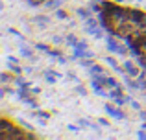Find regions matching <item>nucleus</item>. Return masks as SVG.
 <instances>
[{"label":"nucleus","mask_w":146,"mask_h":140,"mask_svg":"<svg viewBox=\"0 0 146 140\" xmlns=\"http://www.w3.org/2000/svg\"><path fill=\"white\" fill-rule=\"evenodd\" d=\"M37 116H41V118H44V120L50 118V114H48V112H37Z\"/></svg>","instance_id":"nucleus-14"},{"label":"nucleus","mask_w":146,"mask_h":140,"mask_svg":"<svg viewBox=\"0 0 146 140\" xmlns=\"http://www.w3.org/2000/svg\"><path fill=\"white\" fill-rule=\"evenodd\" d=\"M67 41H68V44H72V46H76V44L80 43V41H78V37H76V35H68V37H67Z\"/></svg>","instance_id":"nucleus-8"},{"label":"nucleus","mask_w":146,"mask_h":140,"mask_svg":"<svg viewBox=\"0 0 146 140\" xmlns=\"http://www.w3.org/2000/svg\"><path fill=\"white\" fill-rule=\"evenodd\" d=\"M100 124H102V126H106V127H107V126H109V122H107V120H104V118H102V120H100Z\"/></svg>","instance_id":"nucleus-18"},{"label":"nucleus","mask_w":146,"mask_h":140,"mask_svg":"<svg viewBox=\"0 0 146 140\" xmlns=\"http://www.w3.org/2000/svg\"><path fill=\"white\" fill-rule=\"evenodd\" d=\"M117 54H118V55H126V54H128V50H126L124 46H120V44H118V48H117Z\"/></svg>","instance_id":"nucleus-10"},{"label":"nucleus","mask_w":146,"mask_h":140,"mask_svg":"<svg viewBox=\"0 0 146 140\" xmlns=\"http://www.w3.org/2000/svg\"><path fill=\"white\" fill-rule=\"evenodd\" d=\"M106 111L107 112H109V114H113L115 116V118H126V114H124V112H122V111H117V109H113V107H111V105H106Z\"/></svg>","instance_id":"nucleus-2"},{"label":"nucleus","mask_w":146,"mask_h":140,"mask_svg":"<svg viewBox=\"0 0 146 140\" xmlns=\"http://www.w3.org/2000/svg\"><path fill=\"white\" fill-rule=\"evenodd\" d=\"M30 90H32L33 94H39V92H41V89H39V87H33V89H30Z\"/></svg>","instance_id":"nucleus-16"},{"label":"nucleus","mask_w":146,"mask_h":140,"mask_svg":"<svg viewBox=\"0 0 146 140\" xmlns=\"http://www.w3.org/2000/svg\"><path fill=\"white\" fill-rule=\"evenodd\" d=\"M76 90H78V94H82V96H85V94H87V90L83 89L82 85H78V87H76Z\"/></svg>","instance_id":"nucleus-11"},{"label":"nucleus","mask_w":146,"mask_h":140,"mask_svg":"<svg viewBox=\"0 0 146 140\" xmlns=\"http://www.w3.org/2000/svg\"><path fill=\"white\" fill-rule=\"evenodd\" d=\"M76 13H78L80 17H83V18H89V17H91L89 9H85V7H78V9H76Z\"/></svg>","instance_id":"nucleus-3"},{"label":"nucleus","mask_w":146,"mask_h":140,"mask_svg":"<svg viewBox=\"0 0 146 140\" xmlns=\"http://www.w3.org/2000/svg\"><path fill=\"white\" fill-rule=\"evenodd\" d=\"M131 107H133V109H137V111H141V105L137 103V101H131Z\"/></svg>","instance_id":"nucleus-15"},{"label":"nucleus","mask_w":146,"mask_h":140,"mask_svg":"<svg viewBox=\"0 0 146 140\" xmlns=\"http://www.w3.org/2000/svg\"><path fill=\"white\" fill-rule=\"evenodd\" d=\"M91 72H93V76H102V66H98V65H93L91 66Z\"/></svg>","instance_id":"nucleus-6"},{"label":"nucleus","mask_w":146,"mask_h":140,"mask_svg":"<svg viewBox=\"0 0 146 140\" xmlns=\"http://www.w3.org/2000/svg\"><path fill=\"white\" fill-rule=\"evenodd\" d=\"M106 85L109 87V89H117V87H118V85H117V81H115L113 78H106Z\"/></svg>","instance_id":"nucleus-7"},{"label":"nucleus","mask_w":146,"mask_h":140,"mask_svg":"<svg viewBox=\"0 0 146 140\" xmlns=\"http://www.w3.org/2000/svg\"><path fill=\"white\" fill-rule=\"evenodd\" d=\"M54 43L59 44V43H63V39H61V37H54Z\"/></svg>","instance_id":"nucleus-17"},{"label":"nucleus","mask_w":146,"mask_h":140,"mask_svg":"<svg viewBox=\"0 0 146 140\" xmlns=\"http://www.w3.org/2000/svg\"><path fill=\"white\" fill-rule=\"evenodd\" d=\"M9 70L13 72V74H17V76H19V74H22L21 66H17V63H15V65H13V63H11V61H9Z\"/></svg>","instance_id":"nucleus-5"},{"label":"nucleus","mask_w":146,"mask_h":140,"mask_svg":"<svg viewBox=\"0 0 146 140\" xmlns=\"http://www.w3.org/2000/svg\"><path fill=\"white\" fill-rule=\"evenodd\" d=\"M85 24H87V28H96V26H98V22H96V18L89 17V18H85Z\"/></svg>","instance_id":"nucleus-4"},{"label":"nucleus","mask_w":146,"mask_h":140,"mask_svg":"<svg viewBox=\"0 0 146 140\" xmlns=\"http://www.w3.org/2000/svg\"><path fill=\"white\" fill-rule=\"evenodd\" d=\"M9 79H11V76H9V74H2V81H4V83H7Z\"/></svg>","instance_id":"nucleus-13"},{"label":"nucleus","mask_w":146,"mask_h":140,"mask_svg":"<svg viewBox=\"0 0 146 140\" xmlns=\"http://www.w3.org/2000/svg\"><path fill=\"white\" fill-rule=\"evenodd\" d=\"M124 70L128 72L129 76H133V78H141V70H139V66L133 65L131 61H126V63H124Z\"/></svg>","instance_id":"nucleus-1"},{"label":"nucleus","mask_w":146,"mask_h":140,"mask_svg":"<svg viewBox=\"0 0 146 140\" xmlns=\"http://www.w3.org/2000/svg\"><path fill=\"white\" fill-rule=\"evenodd\" d=\"M56 17H57V18H67L68 15H67V11H65V9H57V11H56Z\"/></svg>","instance_id":"nucleus-9"},{"label":"nucleus","mask_w":146,"mask_h":140,"mask_svg":"<svg viewBox=\"0 0 146 140\" xmlns=\"http://www.w3.org/2000/svg\"><path fill=\"white\" fill-rule=\"evenodd\" d=\"M44 2H46V0H30L32 6H39V4H44Z\"/></svg>","instance_id":"nucleus-12"}]
</instances>
